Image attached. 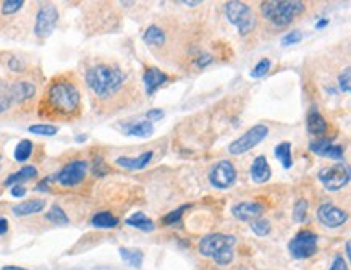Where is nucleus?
Listing matches in <instances>:
<instances>
[{
	"label": "nucleus",
	"instance_id": "ea45409f",
	"mask_svg": "<svg viewBox=\"0 0 351 270\" xmlns=\"http://www.w3.org/2000/svg\"><path fill=\"white\" fill-rule=\"evenodd\" d=\"M326 157H328V159H332V160H341L343 159V147L337 146V144H332L330 149L327 151Z\"/></svg>",
	"mask_w": 351,
	"mask_h": 270
},
{
	"label": "nucleus",
	"instance_id": "f03ea898",
	"mask_svg": "<svg viewBox=\"0 0 351 270\" xmlns=\"http://www.w3.org/2000/svg\"><path fill=\"white\" fill-rule=\"evenodd\" d=\"M127 75L119 66L110 64H94L84 71V83L91 97L99 103L114 99L125 86Z\"/></svg>",
	"mask_w": 351,
	"mask_h": 270
},
{
	"label": "nucleus",
	"instance_id": "4468645a",
	"mask_svg": "<svg viewBox=\"0 0 351 270\" xmlns=\"http://www.w3.org/2000/svg\"><path fill=\"white\" fill-rule=\"evenodd\" d=\"M264 214V206L261 202L256 201H245V202H237L232 207V215L241 222H253L256 219H261V215Z\"/></svg>",
	"mask_w": 351,
	"mask_h": 270
},
{
	"label": "nucleus",
	"instance_id": "39448f33",
	"mask_svg": "<svg viewBox=\"0 0 351 270\" xmlns=\"http://www.w3.org/2000/svg\"><path fill=\"white\" fill-rule=\"evenodd\" d=\"M89 173V162L84 159H73L56 172L47 177L49 184L57 183L62 188H76L84 182Z\"/></svg>",
	"mask_w": 351,
	"mask_h": 270
},
{
	"label": "nucleus",
	"instance_id": "c85d7f7f",
	"mask_svg": "<svg viewBox=\"0 0 351 270\" xmlns=\"http://www.w3.org/2000/svg\"><path fill=\"white\" fill-rule=\"evenodd\" d=\"M276 157L280 160L283 169H290L293 165V157H291V144L283 141L276 146Z\"/></svg>",
	"mask_w": 351,
	"mask_h": 270
},
{
	"label": "nucleus",
	"instance_id": "2f4dec72",
	"mask_svg": "<svg viewBox=\"0 0 351 270\" xmlns=\"http://www.w3.org/2000/svg\"><path fill=\"white\" fill-rule=\"evenodd\" d=\"M250 227L256 236H267L271 233V222L265 219L253 220V222H250Z\"/></svg>",
	"mask_w": 351,
	"mask_h": 270
},
{
	"label": "nucleus",
	"instance_id": "423d86ee",
	"mask_svg": "<svg viewBox=\"0 0 351 270\" xmlns=\"http://www.w3.org/2000/svg\"><path fill=\"white\" fill-rule=\"evenodd\" d=\"M225 16L241 36L253 33L256 25H258V20H256L251 7L246 5L245 2H238V0H230V2L225 3Z\"/></svg>",
	"mask_w": 351,
	"mask_h": 270
},
{
	"label": "nucleus",
	"instance_id": "de8ad7c7",
	"mask_svg": "<svg viewBox=\"0 0 351 270\" xmlns=\"http://www.w3.org/2000/svg\"><path fill=\"white\" fill-rule=\"evenodd\" d=\"M327 25H328V20H327V18H322V20H319L317 23H316V29H322V28H326Z\"/></svg>",
	"mask_w": 351,
	"mask_h": 270
},
{
	"label": "nucleus",
	"instance_id": "72a5a7b5",
	"mask_svg": "<svg viewBox=\"0 0 351 270\" xmlns=\"http://www.w3.org/2000/svg\"><path fill=\"white\" fill-rule=\"evenodd\" d=\"M330 139H317V141H313L311 144H309V149H311V152H314V154L321 156V157H326L327 151L330 149L332 146Z\"/></svg>",
	"mask_w": 351,
	"mask_h": 270
},
{
	"label": "nucleus",
	"instance_id": "393cba45",
	"mask_svg": "<svg viewBox=\"0 0 351 270\" xmlns=\"http://www.w3.org/2000/svg\"><path fill=\"white\" fill-rule=\"evenodd\" d=\"M33 151V141H29V139H21V141L15 146V151H13V159H15L18 164H25V162H28L31 159Z\"/></svg>",
	"mask_w": 351,
	"mask_h": 270
},
{
	"label": "nucleus",
	"instance_id": "9b49d317",
	"mask_svg": "<svg viewBox=\"0 0 351 270\" xmlns=\"http://www.w3.org/2000/svg\"><path fill=\"white\" fill-rule=\"evenodd\" d=\"M317 241L316 233L303 230L291 238V241L288 243V251L295 259H308L317 253Z\"/></svg>",
	"mask_w": 351,
	"mask_h": 270
},
{
	"label": "nucleus",
	"instance_id": "58836bf2",
	"mask_svg": "<svg viewBox=\"0 0 351 270\" xmlns=\"http://www.w3.org/2000/svg\"><path fill=\"white\" fill-rule=\"evenodd\" d=\"M301 39H303V33L298 29H295V31H290V33H287L285 36H283L282 44L283 46H291V44H298Z\"/></svg>",
	"mask_w": 351,
	"mask_h": 270
},
{
	"label": "nucleus",
	"instance_id": "a19ab883",
	"mask_svg": "<svg viewBox=\"0 0 351 270\" xmlns=\"http://www.w3.org/2000/svg\"><path fill=\"white\" fill-rule=\"evenodd\" d=\"M328 270H350V269H348V264H346V260L343 259V256H335Z\"/></svg>",
	"mask_w": 351,
	"mask_h": 270
},
{
	"label": "nucleus",
	"instance_id": "dca6fc26",
	"mask_svg": "<svg viewBox=\"0 0 351 270\" xmlns=\"http://www.w3.org/2000/svg\"><path fill=\"white\" fill-rule=\"evenodd\" d=\"M169 81L167 73L160 71L159 69H147L143 75V84L144 89H146L147 96H152V94L157 93V89L164 86Z\"/></svg>",
	"mask_w": 351,
	"mask_h": 270
},
{
	"label": "nucleus",
	"instance_id": "c756f323",
	"mask_svg": "<svg viewBox=\"0 0 351 270\" xmlns=\"http://www.w3.org/2000/svg\"><path fill=\"white\" fill-rule=\"evenodd\" d=\"M3 66L15 75L26 73V62L21 57L15 56V53H10V56L3 58Z\"/></svg>",
	"mask_w": 351,
	"mask_h": 270
},
{
	"label": "nucleus",
	"instance_id": "ddd939ff",
	"mask_svg": "<svg viewBox=\"0 0 351 270\" xmlns=\"http://www.w3.org/2000/svg\"><path fill=\"white\" fill-rule=\"evenodd\" d=\"M317 220L327 228H339L348 220V214L332 202H324L317 207Z\"/></svg>",
	"mask_w": 351,
	"mask_h": 270
},
{
	"label": "nucleus",
	"instance_id": "09e8293b",
	"mask_svg": "<svg viewBox=\"0 0 351 270\" xmlns=\"http://www.w3.org/2000/svg\"><path fill=\"white\" fill-rule=\"evenodd\" d=\"M345 253H346V258L350 259V256H351V243H350V240H346V243H345Z\"/></svg>",
	"mask_w": 351,
	"mask_h": 270
},
{
	"label": "nucleus",
	"instance_id": "7ed1b4c3",
	"mask_svg": "<svg viewBox=\"0 0 351 270\" xmlns=\"http://www.w3.org/2000/svg\"><path fill=\"white\" fill-rule=\"evenodd\" d=\"M235 245V236L223 235V233H210V235L201 238L197 249H199V254L213 259L217 265H228L235 258V253H233Z\"/></svg>",
	"mask_w": 351,
	"mask_h": 270
},
{
	"label": "nucleus",
	"instance_id": "4be33fe9",
	"mask_svg": "<svg viewBox=\"0 0 351 270\" xmlns=\"http://www.w3.org/2000/svg\"><path fill=\"white\" fill-rule=\"evenodd\" d=\"M123 132L128 136H138V138H149L154 133V127H152L151 121L147 120H139L134 123H130L127 127H123Z\"/></svg>",
	"mask_w": 351,
	"mask_h": 270
},
{
	"label": "nucleus",
	"instance_id": "c9c22d12",
	"mask_svg": "<svg viewBox=\"0 0 351 270\" xmlns=\"http://www.w3.org/2000/svg\"><path fill=\"white\" fill-rule=\"evenodd\" d=\"M188 207L190 206H182V207H178V209L172 210V212H169L164 217V223L167 225V227H173V225L180 223V220H182V217H183V210H186Z\"/></svg>",
	"mask_w": 351,
	"mask_h": 270
},
{
	"label": "nucleus",
	"instance_id": "a878e982",
	"mask_svg": "<svg viewBox=\"0 0 351 270\" xmlns=\"http://www.w3.org/2000/svg\"><path fill=\"white\" fill-rule=\"evenodd\" d=\"M46 220L49 223L57 225V227H65V225L70 223V217L66 215L65 209L58 204L51 206V209L46 212Z\"/></svg>",
	"mask_w": 351,
	"mask_h": 270
},
{
	"label": "nucleus",
	"instance_id": "e433bc0d",
	"mask_svg": "<svg viewBox=\"0 0 351 270\" xmlns=\"http://www.w3.org/2000/svg\"><path fill=\"white\" fill-rule=\"evenodd\" d=\"M269 70H271V60H269V58H263V60L254 66L253 71H251V78H263V76L267 75Z\"/></svg>",
	"mask_w": 351,
	"mask_h": 270
},
{
	"label": "nucleus",
	"instance_id": "b1692460",
	"mask_svg": "<svg viewBox=\"0 0 351 270\" xmlns=\"http://www.w3.org/2000/svg\"><path fill=\"white\" fill-rule=\"evenodd\" d=\"M125 223H127L128 227H133L141 232H152L156 228L154 222H152V220L144 212H134L133 215H130V217L125 220Z\"/></svg>",
	"mask_w": 351,
	"mask_h": 270
},
{
	"label": "nucleus",
	"instance_id": "c03bdc74",
	"mask_svg": "<svg viewBox=\"0 0 351 270\" xmlns=\"http://www.w3.org/2000/svg\"><path fill=\"white\" fill-rule=\"evenodd\" d=\"M210 62H213V57L209 56V53H204V56L197 58V66H201V69H204V66H208Z\"/></svg>",
	"mask_w": 351,
	"mask_h": 270
},
{
	"label": "nucleus",
	"instance_id": "4c0bfd02",
	"mask_svg": "<svg viewBox=\"0 0 351 270\" xmlns=\"http://www.w3.org/2000/svg\"><path fill=\"white\" fill-rule=\"evenodd\" d=\"M351 70L350 66H346V69L343 70V73H340L339 76V88L341 93H350L351 89Z\"/></svg>",
	"mask_w": 351,
	"mask_h": 270
},
{
	"label": "nucleus",
	"instance_id": "79ce46f5",
	"mask_svg": "<svg viewBox=\"0 0 351 270\" xmlns=\"http://www.w3.org/2000/svg\"><path fill=\"white\" fill-rule=\"evenodd\" d=\"M12 196L16 197V199H21V197L26 196V193H28V190L23 186V184H15V186H12Z\"/></svg>",
	"mask_w": 351,
	"mask_h": 270
},
{
	"label": "nucleus",
	"instance_id": "6e6552de",
	"mask_svg": "<svg viewBox=\"0 0 351 270\" xmlns=\"http://www.w3.org/2000/svg\"><path fill=\"white\" fill-rule=\"evenodd\" d=\"M58 20H60V13H58L57 5H53L51 2L39 3L33 26V33L36 38L40 40L47 39L56 31Z\"/></svg>",
	"mask_w": 351,
	"mask_h": 270
},
{
	"label": "nucleus",
	"instance_id": "f704fd0d",
	"mask_svg": "<svg viewBox=\"0 0 351 270\" xmlns=\"http://www.w3.org/2000/svg\"><path fill=\"white\" fill-rule=\"evenodd\" d=\"M308 201L306 199H298L295 202V207H293V220L295 222H304L306 220V215H308Z\"/></svg>",
	"mask_w": 351,
	"mask_h": 270
},
{
	"label": "nucleus",
	"instance_id": "49530a36",
	"mask_svg": "<svg viewBox=\"0 0 351 270\" xmlns=\"http://www.w3.org/2000/svg\"><path fill=\"white\" fill-rule=\"evenodd\" d=\"M0 270H29V269L20 267V265H3V267Z\"/></svg>",
	"mask_w": 351,
	"mask_h": 270
},
{
	"label": "nucleus",
	"instance_id": "412c9836",
	"mask_svg": "<svg viewBox=\"0 0 351 270\" xmlns=\"http://www.w3.org/2000/svg\"><path fill=\"white\" fill-rule=\"evenodd\" d=\"M306 127H308V132L313 136H322L327 132V121L319 114L317 109H311L308 114V119H306Z\"/></svg>",
	"mask_w": 351,
	"mask_h": 270
},
{
	"label": "nucleus",
	"instance_id": "20e7f679",
	"mask_svg": "<svg viewBox=\"0 0 351 270\" xmlns=\"http://www.w3.org/2000/svg\"><path fill=\"white\" fill-rule=\"evenodd\" d=\"M306 10V3L300 0H267L261 3V13L274 26L283 28Z\"/></svg>",
	"mask_w": 351,
	"mask_h": 270
},
{
	"label": "nucleus",
	"instance_id": "aec40b11",
	"mask_svg": "<svg viewBox=\"0 0 351 270\" xmlns=\"http://www.w3.org/2000/svg\"><path fill=\"white\" fill-rule=\"evenodd\" d=\"M89 223L94 228H99V230H112V228L119 227L120 220L114 214L109 212V210H101V212H96L93 215Z\"/></svg>",
	"mask_w": 351,
	"mask_h": 270
},
{
	"label": "nucleus",
	"instance_id": "f8f14e48",
	"mask_svg": "<svg viewBox=\"0 0 351 270\" xmlns=\"http://www.w3.org/2000/svg\"><path fill=\"white\" fill-rule=\"evenodd\" d=\"M237 169L230 160H220L210 169L209 182L217 190H228L237 182Z\"/></svg>",
	"mask_w": 351,
	"mask_h": 270
},
{
	"label": "nucleus",
	"instance_id": "2eb2a0df",
	"mask_svg": "<svg viewBox=\"0 0 351 270\" xmlns=\"http://www.w3.org/2000/svg\"><path fill=\"white\" fill-rule=\"evenodd\" d=\"M47 201L43 197H33V199H26L18 202V204L12 206V214L15 217H29V215L40 214L46 209Z\"/></svg>",
	"mask_w": 351,
	"mask_h": 270
},
{
	"label": "nucleus",
	"instance_id": "1a4fd4ad",
	"mask_svg": "<svg viewBox=\"0 0 351 270\" xmlns=\"http://www.w3.org/2000/svg\"><path fill=\"white\" fill-rule=\"evenodd\" d=\"M317 178L327 191H340L350 183V167L343 162H337L330 167L321 169V172L317 173Z\"/></svg>",
	"mask_w": 351,
	"mask_h": 270
},
{
	"label": "nucleus",
	"instance_id": "6ab92c4d",
	"mask_svg": "<svg viewBox=\"0 0 351 270\" xmlns=\"http://www.w3.org/2000/svg\"><path fill=\"white\" fill-rule=\"evenodd\" d=\"M152 156L154 154H152L151 151H147V152H143V154H139L138 157H119V159L115 160V164L119 165V167H123L128 170H141L149 164Z\"/></svg>",
	"mask_w": 351,
	"mask_h": 270
},
{
	"label": "nucleus",
	"instance_id": "473e14b6",
	"mask_svg": "<svg viewBox=\"0 0 351 270\" xmlns=\"http://www.w3.org/2000/svg\"><path fill=\"white\" fill-rule=\"evenodd\" d=\"M89 170H91L94 177H106V175L109 173V165L106 164V160L102 159L101 156H97L94 157V160L89 164Z\"/></svg>",
	"mask_w": 351,
	"mask_h": 270
},
{
	"label": "nucleus",
	"instance_id": "0eeeda50",
	"mask_svg": "<svg viewBox=\"0 0 351 270\" xmlns=\"http://www.w3.org/2000/svg\"><path fill=\"white\" fill-rule=\"evenodd\" d=\"M13 110L28 112L38 99V83L29 78H16L10 81Z\"/></svg>",
	"mask_w": 351,
	"mask_h": 270
},
{
	"label": "nucleus",
	"instance_id": "bb28decb",
	"mask_svg": "<svg viewBox=\"0 0 351 270\" xmlns=\"http://www.w3.org/2000/svg\"><path fill=\"white\" fill-rule=\"evenodd\" d=\"M143 40L149 46H164L165 44V33L164 29L159 28V26L151 25L149 28L144 31Z\"/></svg>",
	"mask_w": 351,
	"mask_h": 270
},
{
	"label": "nucleus",
	"instance_id": "9d476101",
	"mask_svg": "<svg viewBox=\"0 0 351 270\" xmlns=\"http://www.w3.org/2000/svg\"><path fill=\"white\" fill-rule=\"evenodd\" d=\"M269 134V128L265 125H254L253 128H250L245 134H241L240 138L235 139V141L230 143L228 146V152L232 156H240L245 154V152L251 151L253 147L258 146L259 143H263Z\"/></svg>",
	"mask_w": 351,
	"mask_h": 270
},
{
	"label": "nucleus",
	"instance_id": "5701e85b",
	"mask_svg": "<svg viewBox=\"0 0 351 270\" xmlns=\"http://www.w3.org/2000/svg\"><path fill=\"white\" fill-rule=\"evenodd\" d=\"M13 110L12 91H10V81L0 76V116L8 114Z\"/></svg>",
	"mask_w": 351,
	"mask_h": 270
},
{
	"label": "nucleus",
	"instance_id": "cd10ccee",
	"mask_svg": "<svg viewBox=\"0 0 351 270\" xmlns=\"http://www.w3.org/2000/svg\"><path fill=\"white\" fill-rule=\"evenodd\" d=\"M119 253L121 256V259H123L128 265H132V267H136V269L141 267L143 259H144V254L141 249H133V247H120Z\"/></svg>",
	"mask_w": 351,
	"mask_h": 270
},
{
	"label": "nucleus",
	"instance_id": "7c9ffc66",
	"mask_svg": "<svg viewBox=\"0 0 351 270\" xmlns=\"http://www.w3.org/2000/svg\"><path fill=\"white\" fill-rule=\"evenodd\" d=\"M28 132L38 134V136H56L58 133V127L52 123H36L28 127Z\"/></svg>",
	"mask_w": 351,
	"mask_h": 270
},
{
	"label": "nucleus",
	"instance_id": "37998d69",
	"mask_svg": "<svg viewBox=\"0 0 351 270\" xmlns=\"http://www.w3.org/2000/svg\"><path fill=\"white\" fill-rule=\"evenodd\" d=\"M146 116H147V121H159L162 116H164V112H162L160 109H152V110H149L146 114Z\"/></svg>",
	"mask_w": 351,
	"mask_h": 270
},
{
	"label": "nucleus",
	"instance_id": "8fccbe9b",
	"mask_svg": "<svg viewBox=\"0 0 351 270\" xmlns=\"http://www.w3.org/2000/svg\"><path fill=\"white\" fill-rule=\"evenodd\" d=\"M183 3V5H188V7H196V5H201V2H197V0H196V2H182Z\"/></svg>",
	"mask_w": 351,
	"mask_h": 270
},
{
	"label": "nucleus",
	"instance_id": "f3484780",
	"mask_svg": "<svg viewBox=\"0 0 351 270\" xmlns=\"http://www.w3.org/2000/svg\"><path fill=\"white\" fill-rule=\"evenodd\" d=\"M250 175H251V180L258 184L269 182L272 177V169H271V165H269L267 157L265 156L256 157V159L253 160V165H251V169H250Z\"/></svg>",
	"mask_w": 351,
	"mask_h": 270
},
{
	"label": "nucleus",
	"instance_id": "a18cd8bd",
	"mask_svg": "<svg viewBox=\"0 0 351 270\" xmlns=\"http://www.w3.org/2000/svg\"><path fill=\"white\" fill-rule=\"evenodd\" d=\"M8 232V220L0 217V236H3Z\"/></svg>",
	"mask_w": 351,
	"mask_h": 270
},
{
	"label": "nucleus",
	"instance_id": "f257e3e1",
	"mask_svg": "<svg viewBox=\"0 0 351 270\" xmlns=\"http://www.w3.org/2000/svg\"><path fill=\"white\" fill-rule=\"evenodd\" d=\"M83 112V94L73 73H60L47 83L38 103V115L51 121L76 120Z\"/></svg>",
	"mask_w": 351,
	"mask_h": 270
},
{
	"label": "nucleus",
	"instance_id": "a211bd4d",
	"mask_svg": "<svg viewBox=\"0 0 351 270\" xmlns=\"http://www.w3.org/2000/svg\"><path fill=\"white\" fill-rule=\"evenodd\" d=\"M36 177H38V169H36L34 165H25V167H21L18 172H13L8 175L5 182H3V186L12 188L15 186V184H23Z\"/></svg>",
	"mask_w": 351,
	"mask_h": 270
}]
</instances>
